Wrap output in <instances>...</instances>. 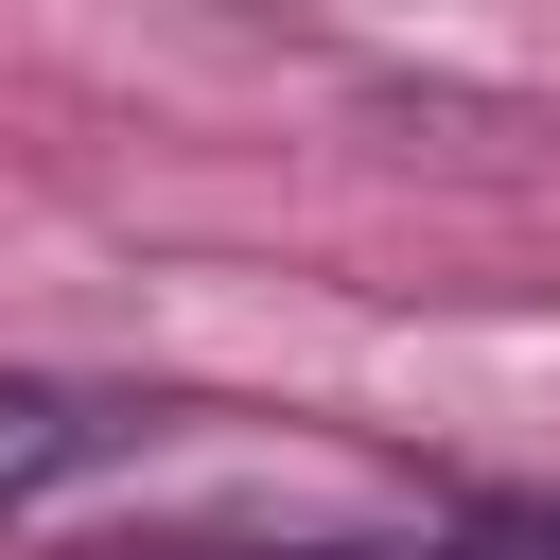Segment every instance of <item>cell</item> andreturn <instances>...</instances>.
<instances>
[{"label":"cell","mask_w":560,"mask_h":560,"mask_svg":"<svg viewBox=\"0 0 560 560\" xmlns=\"http://www.w3.org/2000/svg\"><path fill=\"white\" fill-rule=\"evenodd\" d=\"M140 438H158V402H122V385H52V368H0V525L52 508L70 472L140 455Z\"/></svg>","instance_id":"6da1fadb"}]
</instances>
